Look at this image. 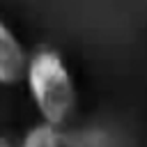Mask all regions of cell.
<instances>
[{"mask_svg":"<svg viewBox=\"0 0 147 147\" xmlns=\"http://www.w3.org/2000/svg\"><path fill=\"white\" fill-rule=\"evenodd\" d=\"M23 80L28 83L30 99L41 117L53 126H62L76 110V83L57 51L41 48L28 57Z\"/></svg>","mask_w":147,"mask_h":147,"instance_id":"6da1fadb","label":"cell"},{"mask_svg":"<svg viewBox=\"0 0 147 147\" xmlns=\"http://www.w3.org/2000/svg\"><path fill=\"white\" fill-rule=\"evenodd\" d=\"M28 51L14 30L0 18V85H16L28 69Z\"/></svg>","mask_w":147,"mask_h":147,"instance_id":"7a4b0ae2","label":"cell"},{"mask_svg":"<svg viewBox=\"0 0 147 147\" xmlns=\"http://www.w3.org/2000/svg\"><path fill=\"white\" fill-rule=\"evenodd\" d=\"M60 145H62V138H60L57 126H53L48 122H41L23 136L18 147H60Z\"/></svg>","mask_w":147,"mask_h":147,"instance_id":"3957f363","label":"cell"},{"mask_svg":"<svg viewBox=\"0 0 147 147\" xmlns=\"http://www.w3.org/2000/svg\"><path fill=\"white\" fill-rule=\"evenodd\" d=\"M0 147H16V145H14L9 138H2V136H0Z\"/></svg>","mask_w":147,"mask_h":147,"instance_id":"277c9868","label":"cell"}]
</instances>
